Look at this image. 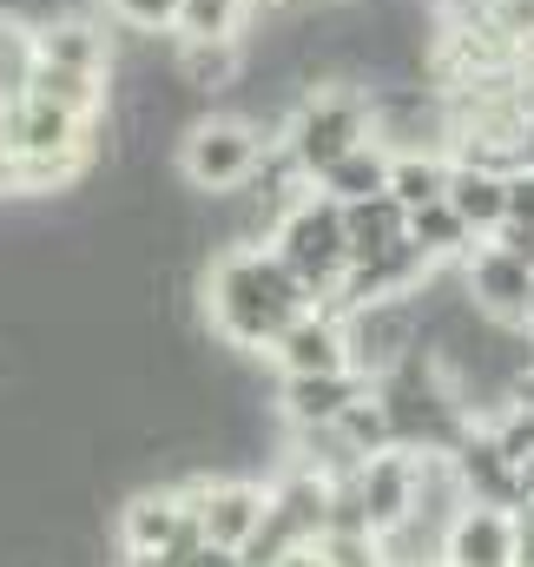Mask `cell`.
Returning a JSON list of instances; mask_svg holds the SVG:
<instances>
[{"label": "cell", "mask_w": 534, "mask_h": 567, "mask_svg": "<svg viewBox=\"0 0 534 567\" xmlns=\"http://www.w3.org/2000/svg\"><path fill=\"white\" fill-rule=\"evenodd\" d=\"M245 80V40H178V86L232 93Z\"/></svg>", "instance_id": "17"}, {"label": "cell", "mask_w": 534, "mask_h": 567, "mask_svg": "<svg viewBox=\"0 0 534 567\" xmlns=\"http://www.w3.org/2000/svg\"><path fill=\"white\" fill-rule=\"evenodd\" d=\"M106 13H113L120 27H133V33H172L178 0H106Z\"/></svg>", "instance_id": "24"}, {"label": "cell", "mask_w": 534, "mask_h": 567, "mask_svg": "<svg viewBox=\"0 0 534 567\" xmlns=\"http://www.w3.org/2000/svg\"><path fill=\"white\" fill-rule=\"evenodd\" d=\"M522 165H534V106H522Z\"/></svg>", "instance_id": "30"}, {"label": "cell", "mask_w": 534, "mask_h": 567, "mask_svg": "<svg viewBox=\"0 0 534 567\" xmlns=\"http://www.w3.org/2000/svg\"><path fill=\"white\" fill-rule=\"evenodd\" d=\"M27 80H33V20L20 13H0V100H27Z\"/></svg>", "instance_id": "22"}, {"label": "cell", "mask_w": 534, "mask_h": 567, "mask_svg": "<svg viewBox=\"0 0 534 567\" xmlns=\"http://www.w3.org/2000/svg\"><path fill=\"white\" fill-rule=\"evenodd\" d=\"M370 396V377H357V370H317V377H284L277 383V410H284V423L290 429H324L337 423L350 403H363Z\"/></svg>", "instance_id": "12"}, {"label": "cell", "mask_w": 534, "mask_h": 567, "mask_svg": "<svg viewBox=\"0 0 534 567\" xmlns=\"http://www.w3.org/2000/svg\"><path fill=\"white\" fill-rule=\"evenodd\" d=\"M409 245H415V251L442 271V265H462L482 238H475V231H469V225H462L442 198H435V205H415V212H409Z\"/></svg>", "instance_id": "20"}, {"label": "cell", "mask_w": 534, "mask_h": 567, "mask_svg": "<svg viewBox=\"0 0 534 567\" xmlns=\"http://www.w3.org/2000/svg\"><path fill=\"white\" fill-rule=\"evenodd\" d=\"M317 548H324L330 567H383L377 535H317Z\"/></svg>", "instance_id": "25"}, {"label": "cell", "mask_w": 534, "mask_h": 567, "mask_svg": "<svg viewBox=\"0 0 534 567\" xmlns=\"http://www.w3.org/2000/svg\"><path fill=\"white\" fill-rule=\"evenodd\" d=\"M343 238H350V258H370V251H383V245L409 238V212H402L390 192L357 198V205H343Z\"/></svg>", "instance_id": "21"}, {"label": "cell", "mask_w": 534, "mask_h": 567, "mask_svg": "<svg viewBox=\"0 0 534 567\" xmlns=\"http://www.w3.org/2000/svg\"><path fill=\"white\" fill-rule=\"evenodd\" d=\"M27 100L60 106V113H73V120H100V106H106V80H100V73H73V66H47V60H33Z\"/></svg>", "instance_id": "19"}, {"label": "cell", "mask_w": 534, "mask_h": 567, "mask_svg": "<svg viewBox=\"0 0 534 567\" xmlns=\"http://www.w3.org/2000/svg\"><path fill=\"white\" fill-rule=\"evenodd\" d=\"M317 192H324V198H337V205H357V198L390 192V145L377 140V133H370L363 145H350L337 165H324V172H317Z\"/></svg>", "instance_id": "16"}, {"label": "cell", "mask_w": 534, "mask_h": 567, "mask_svg": "<svg viewBox=\"0 0 534 567\" xmlns=\"http://www.w3.org/2000/svg\"><path fill=\"white\" fill-rule=\"evenodd\" d=\"M522 502H534V455L522 462Z\"/></svg>", "instance_id": "31"}, {"label": "cell", "mask_w": 534, "mask_h": 567, "mask_svg": "<svg viewBox=\"0 0 534 567\" xmlns=\"http://www.w3.org/2000/svg\"><path fill=\"white\" fill-rule=\"evenodd\" d=\"M515 567H534V502L515 508Z\"/></svg>", "instance_id": "27"}, {"label": "cell", "mask_w": 534, "mask_h": 567, "mask_svg": "<svg viewBox=\"0 0 534 567\" xmlns=\"http://www.w3.org/2000/svg\"><path fill=\"white\" fill-rule=\"evenodd\" d=\"M185 502H192V522H198L205 542L245 548V542L258 535V522H265L270 488H258V482H192Z\"/></svg>", "instance_id": "9"}, {"label": "cell", "mask_w": 534, "mask_h": 567, "mask_svg": "<svg viewBox=\"0 0 534 567\" xmlns=\"http://www.w3.org/2000/svg\"><path fill=\"white\" fill-rule=\"evenodd\" d=\"M429 343V330H422V303H415V290L409 297H370V303H350L343 310V357H350V370L357 377H390L402 357H415Z\"/></svg>", "instance_id": "5"}, {"label": "cell", "mask_w": 534, "mask_h": 567, "mask_svg": "<svg viewBox=\"0 0 534 567\" xmlns=\"http://www.w3.org/2000/svg\"><path fill=\"white\" fill-rule=\"evenodd\" d=\"M528 330H534V290H528Z\"/></svg>", "instance_id": "32"}, {"label": "cell", "mask_w": 534, "mask_h": 567, "mask_svg": "<svg viewBox=\"0 0 534 567\" xmlns=\"http://www.w3.org/2000/svg\"><path fill=\"white\" fill-rule=\"evenodd\" d=\"M337 435L357 449V462L363 455H377V449H397V435H390V416H383V403H377V390L363 396V403H350L343 416H337Z\"/></svg>", "instance_id": "23"}, {"label": "cell", "mask_w": 534, "mask_h": 567, "mask_svg": "<svg viewBox=\"0 0 534 567\" xmlns=\"http://www.w3.org/2000/svg\"><path fill=\"white\" fill-rule=\"evenodd\" d=\"M126 567H185V561L165 555V548H126Z\"/></svg>", "instance_id": "29"}, {"label": "cell", "mask_w": 534, "mask_h": 567, "mask_svg": "<svg viewBox=\"0 0 534 567\" xmlns=\"http://www.w3.org/2000/svg\"><path fill=\"white\" fill-rule=\"evenodd\" d=\"M0 126H7V100H0Z\"/></svg>", "instance_id": "33"}, {"label": "cell", "mask_w": 534, "mask_h": 567, "mask_svg": "<svg viewBox=\"0 0 534 567\" xmlns=\"http://www.w3.org/2000/svg\"><path fill=\"white\" fill-rule=\"evenodd\" d=\"M442 567H515V515L462 502L442 528Z\"/></svg>", "instance_id": "11"}, {"label": "cell", "mask_w": 534, "mask_h": 567, "mask_svg": "<svg viewBox=\"0 0 534 567\" xmlns=\"http://www.w3.org/2000/svg\"><path fill=\"white\" fill-rule=\"evenodd\" d=\"M126 548H165V555H192L205 535H198V522H192V502H185V488H152V495H138L133 508H126Z\"/></svg>", "instance_id": "13"}, {"label": "cell", "mask_w": 534, "mask_h": 567, "mask_svg": "<svg viewBox=\"0 0 534 567\" xmlns=\"http://www.w3.org/2000/svg\"><path fill=\"white\" fill-rule=\"evenodd\" d=\"M317 297L290 278V265L270 245H238L205 278V317L232 350H270L290 317H304Z\"/></svg>", "instance_id": "1"}, {"label": "cell", "mask_w": 534, "mask_h": 567, "mask_svg": "<svg viewBox=\"0 0 534 567\" xmlns=\"http://www.w3.org/2000/svg\"><path fill=\"white\" fill-rule=\"evenodd\" d=\"M270 140H277V133L258 126V120H245V113H212V120L185 126V140H178V172H185L192 192H212V198L245 192V178L258 172V158H265Z\"/></svg>", "instance_id": "4"}, {"label": "cell", "mask_w": 534, "mask_h": 567, "mask_svg": "<svg viewBox=\"0 0 534 567\" xmlns=\"http://www.w3.org/2000/svg\"><path fill=\"white\" fill-rule=\"evenodd\" d=\"M185 567H245V561H238V548H218V542H198V548L185 555Z\"/></svg>", "instance_id": "28"}, {"label": "cell", "mask_w": 534, "mask_h": 567, "mask_svg": "<svg viewBox=\"0 0 534 567\" xmlns=\"http://www.w3.org/2000/svg\"><path fill=\"white\" fill-rule=\"evenodd\" d=\"M270 251L290 265V278L324 303V297L337 290V278H343V265H350L343 205H337V198H324L317 185H310V192H297V198L270 218Z\"/></svg>", "instance_id": "2"}, {"label": "cell", "mask_w": 534, "mask_h": 567, "mask_svg": "<svg viewBox=\"0 0 534 567\" xmlns=\"http://www.w3.org/2000/svg\"><path fill=\"white\" fill-rule=\"evenodd\" d=\"M449 165H455V158H442L435 145H397V152H390V198H397L402 212L435 205V198L449 192Z\"/></svg>", "instance_id": "18"}, {"label": "cell", "mask_w": 534, "mask_h": 567, "mask_svg": "<svg viewBox=\"0 0 534 567\" xmlns=\"http://www.w3.org/2000/svg\"><path fill=\"white\" fill-rule=\"evenodd\" d=\"M495 245H502V251H515V258H522V265L534 271V218H502Z\"/></svg>", "instance_id": "26"}, {"label": "cell", "mask_w": 534, "mask_h": 567, "mask_svg": "<svg viewBox=\"0 0 534 567\" xmlns=\"http://www.w3.org/2000/svg\"><path fill=\"white\" fill-rule=\"evenodd\" d=\"M357 502H363V522H370V535H390L402 528L409 515H415V488H422V455H409V449H377V455H363L357 462Z\"/></svg>", "instance_id": "7"}, {"label": "cell", "mask_w": 534, "mask_h": 567, "mask_svg": "<svg viewBox=\"0 0 534 567\" xmlns=\"http://www.w3.org/2000/svg\"><path fill=\"white\" fill-rule=\"evenodd\" d=\"M33 60H47V66H73V73H113V47H106V33L86 20V13H47V20H33Z\"/></svg>", "instance_id": "14"}, {"label": "cell", "mask_w": 534, "mask_h": 567, "mask_svg": "<svg viewBox=\"0 0 534 567\" xmlns=\"http://www.w3.org/2000/svg\"><path fill=\"white\" fill-rule=\"evenodd\" d=\"M363 140H370V93H357V86H310L290 106V120L277 126V145L290 152V165L310 185H317L324 165H337L350 145Z\"/></svg>", "instance_id": "3"}, {"label": "cell", "mask_w": 534, "mask_h": 567, "mask_svg": "<svg viewBox=\"0 0 534 567\" xmlns=\"http://www.w3.org/2000/svg\"><path fill=\"white\" fill-rule=\"evenodd\" d=\"M449 468H455V482H462V502H475V508H522V468L502 455V442L489 435V423H469V435L449 449Z\"/></svg>", "instance_id": "8"}, {"label": "cell", "mask_w": 534, "mask_h": 567, "mask_svg": "<svg viewBox=\"0 0 534 567\" xmlns=\"http://www.w3.org/2000/svg\"><path fill=\"white\" fill-rule=\"evenodd\" d=\"M265 357L277 363V377L350 370V357H343V317H337V310H324V303H310L304 317H290V323L277 330V343H270Z\"/></svg>", "instance_id": "10"}, {"label": "cell", "mask_w": 534, "mask_h": 567, "mask_svg": "<svg viewBox=\"0 0 534 567\" xmlns=\"http://www.w3.org/2000/svg\"><path fill=\"white\" fill-rule=\"evenodd\" d=\"M442 205H449L475 238H495L502 218H509V172L475 165V158H455V165H449V192H442Z\"/></svg>", "instance_id": "15"}, {"label": "cell", "mask_w": 534, "mask_h": 567, "mask_svg": "<svg viewBox=\"0 0 534 567\" xmlns=\"http://www.w3.org/2000/svg\"><path fill=\"white\" fill-rule=\"evenodd\" d=\"M528 290H534V271L502 251L495 238H482L469 258H462V297L489 317V323H522L528 330Z\"/></svg>", "instance_id": "6"}]
</instances>
